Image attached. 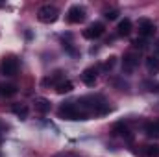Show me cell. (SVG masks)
I'll list each match as a JSON object with an SVG mask.
<instances>
[{
	"label": "cell",
	"instance_id": "6da1fadb",
	"mask_svg": "<svg viewBox=\"0 0 159 157\" xmlns=\"http://www.w3.org/2000/svg\"><path fill=\"white\" fill-rule=\"evenodd\" d=\"M57 115L61 118H67V120H85L87 113H83L76 105V102H69V104H63L57 111Z\"/></svg>",
	"mask_w": 159,
	"mask_h": 157
},
{
	"label": "cell",
	"instance_id": "7a4b0ae2",
	"mask_svg": "<svg viewBox=\"0 0 159 157\" xmlns=\"http://www.w3.org/2000/svg\"><path fill=\"white\" fill-rule=\"evenodd\" d=\"M57 17H59L57 7H56V6H50V4L41 6L39 11H37V19H39L43 24H52V22L57 20Z\"/></svg>",
	"mask_w": 159,
	"mask_h": 157
},
{
	"label": "cell",
	"instance_id": "3957f363",
	"mask_svg": "<svg viewBox=\"0 0 159 157\" xmlns=\"http://www.w3.org/2000/svg\"><path fill=\"white\" fill-rule=\"evenodd\" d=\"M19 72V61L17 57H4L0 63V74L2 76H15Z\"/></svg>",
	"mask_w": 159,
	"mask_h": 157
},
{
	"label": "cell",
	"instance_id": "277c9868",
	"mask_svg": "<svg viewBox=\"0 0 159 157\" xmlns=\"http://www.w3.org/2000/svg\"><path fill=\"white\" fill-rule=\"evenodd\" d=\"M85 17H87V11H85L83 6H70L69 11H67V20H69L70 24H80V22H83Z\"/></svg>",
	"mask_w": 159,
	"mask_h": 157
},
{
	"label": "cell",
	"instance_id": "5b68a950",
	"mask_svg": "<svg viewBox=\"0 0 159 157\" xmlns=\"http://www.w3.org/2000/svg\"><path fill=\"white\" fill-rule=\"evenodd\" d=\"M139 54L137 52H128L126 56H124V59H122V72H133L137 67H139Z\"/></svg>",
	"mask_w": 159,
	"mask_h": 157
},
{
	"label": "cell",
	"instance_id": "8992f818",
	"mask_svg": "<svg viewBox=\"0 0 159 157\" xmlns=\"http://www.w3.org/2000/svg\"><path fill=\"white\" fill-rule=\"evenodd\" d=\"M156 34V24H154V20H150V19H141L139 20V35L143 37V39H148V37H152Z\"/></svg>",
	"mask_w": 159,
	"mask_h": 157
},
{
	"label": "cell",
	"instance_id": "52a82bcc",
	"mask_svg": "<svg viewBox=\"0 0 159 157\" xmlns=\"http://www.w3.org/2000/svg\"><path fill=\"white\" fill-rule=\"evenodd\" d=\"M104 24L102 22H94V24H91V26H87L85 30H83V37L85 39H98V37H102L104 35Z\"/></svg>",
	"mask_w": 159,
	"mask_h": 157
},
{
	"label": "cell",
	"instance_id": "ba28073f",
	"mask_svg": "<svg viewBox=\"0 0 159 157\" xmlns=\"http://www.w3.org/2000/svg\"><path fill=\"white\" fill-rule=\"evenodd\" d=\"M96 78H98V69L96 67H89V69H85L81 72V81L85 85H89V87H93L96 83Z\"/></svg>",
	"mask_w": 159,
	"mask_h": 157
},
{
	"label": "cell",
	"instance_id": "9c48e42d",
	"mask_svg": "<svg viewBox=\"0 0 159 157\" xmlns=\"http://www.w3.org/2000/svg\"><path fill=\"white\" fill-rule=\"evenodd\" d=\"M113 135H120V137H124L128 142H131L133 141V135H131V131L128 129V126L124 124V122H117L115 126H113V131H111Z\"/></svg>",
	"mask_w": 159,
	"mask_h": 157
},
{
	"label": "cell",
	"instance_id": "30bf717a",
	"mask_svg": "<svg viewBox=\"0 0 159 157\" xmlns=\"http://www.w3.org/2000/svg\"><path fill=\"white\" fill-rule=\"evenodd\" d=\"M34 104H35V109H37L39 113H43V115H44V113H48V111H50V107H52L50 100H48V98H43V96L35 98V102H34Z\"/></svg>",
	"mask_w": 159,
	"mask_h": 157
},
{
	"label": "cell",
	"instance_id": "8fae6325",
	"mask_svg": "<svg viewBox=\"0 0 159 157\" xmlns=\"http://www.w3.org/2000/svg\"><path fill=\"white\" fill-rule=\"evenodd\" d=\"M11 111L15 113V117L20 118V120H26V118H28V113H30L28 105H24V104H15V105L11 107Z\"/></svg>",
	"mask_w": 159,
	"mask_h": 157
},
{
	"label": "cell",
	"instance_id": "7c38bea8",
	"mask_svg": "<svg viewBox=\"0 0 159 157\" xmlns=\"http://www.w3.org/2000/svg\"><path fill=\"white\" fill-rule=\"evenodd\" d=\"M146 70L150 74H157L159 72V56H150L146 57Z\"/></svg>",
	"mask_w": 159,
	"mask_h": 157
},
{
	"label": "cell",
	"instance_id": "4fadbf2b",
	"mask_svg": "<svg viewBox=\"0 0 159 157\" xmlns=\"http://www.w3.org/2000/svg\"><path fill=\"white\" fill-rule=\"evenodd\" d=\"M13 94H17V85H13V83H0V96L9 98Z\"/></svg>",
	"mask_w": 159,
	"mask_h": 157
},
{
	"label": "cell",
	"instance_id": "5bb4252c",
	"mask_svg": "<svg viewBox=\"0 0 159 157\" xmlns=\"http://www.w3.org/2000/svg\"><path fill=\"white\" fill-rule=\"evenodd\" d=\"M117 34H119V35H122V37H126V35H129V34H131V20H129V19L120 20V22H119V28H117Z\"/></svg>",
	"mask_w": 159,
	"mask_h": 157
},
{
	"label": "cell",
	"instance_id": "9a60e30c",
	"mask_svg": "<svg viewBox=\"0 0 159 157\" xmlns=\"http://www.w3.org/2000/svg\"><path fill=\"white\" fill-rule=\"evenodd\" d=\"M74 89V85H72V81H69V79H63V81H59L57 85H56V92L57 94H67V92H70Z\"/></svg>",
	"mask_w": 159,
	"mask_h": 157
},
{
	"label": "cell",
	"instance_id": "2e32d148",
	"mask_svg": "<svg viewBox=\"0 0 159 157\" xmlns=\"http://www.w3.org/2000/svg\"><path fill=\"white\" fill-rule=\"evenodd\" d=\"M144 131H146V135H148L150 139H159V120L157 122H150V124H146Z\"/></svg>",
	"mask_w": 159,
	"mask_h": 157
},
{
	"label": "cell",
	"instance_id": "e0dca14e",
	"mask_svg": "<svg viewBox=\"0 0 159 157\" xmlns=\"http://www.w3.org/2000/svg\"><path fill=\"white\" fill-rule=\"evenodd\" d=\"M59 81H63V70H56L50 78H46L43 81V85H57Z\"/></svg>",
	"mask_w": 159,
	"mask_h": 157
},
{
	"label": "cell",
	"instance_id": "ac0fdd59",
	"mask_svg": "<svg viewBox=\"0 0 159 157\" xmlns=\"http://www.w3.org/2000/svg\"><path fill=\"white\" fill-rule=\"evenodd\" d=\"M144 154L148 157H159V144H148V146H144Z\"/></svg>",
	"mask_w": 159,
	"mask_h": 157
},
{
	"label": "cell",
	"instance_id": "d6986e66",
	"mask_svg": "<svg viewBox=\"0 0 159 157\" xmlns=\"http://www.w3.org/2000/svg\"><path fill=\"white\" fill-rule=\"evenodd\" d=\"M133 46L139 48V50H144V48H148V41L143 39V37H137V39L133 41Z\"/></svg>",
	"mask_w": 159,
	"mask_h": 157
},
{
	"label": "cell",
	"instance_id": "ffe728a7",
	"mask_svg": "<svg viewBox=\"0 0 159 157\" xmlns=\"http://www.w3.org/2000/svg\"><path fill=\"white\" fill-rule=\"evenodd\" d=\"M115 63H117V57H109V59H107V61H106V63L102 65V69H104L106 72H109V70H111V69L115 67Z\"/></svg>",
	"mask_w": 159,
	"mask_h": 157
},
{
	"label": "cell",
	"instance_id": "44dd1931",
	"mask_svg": "<svg viewBox=\"0 0 159 157\" xmlns=\"http://www.w3.org/2000/svg\"><path fill=\"white\" fill-rule=\"evenodd\" d=\"M119 15H120L119 9H111V11H106V19H109V20H115Z\"/></svg>",
	"mask_w": 159,
	"mask_h": 157
},
{
	"label": "cell",
	"instance_id": "7402d4cb",
	"mask_svg": "<svg viewBox=\"0 0 159 157\" xmlns=\"http://www.w3.org/2000/svg\"><path fill=\"white\" fill-rule=\"evenodd\" d=\"M63 48H65V50H69V52H70L72 56H76V54H78V52H76V48H74V46H72L70 43H65V41H63Z\"/></svg>",
	"mask_w": 159,
	"mask_h": 157
}]
</instances>
